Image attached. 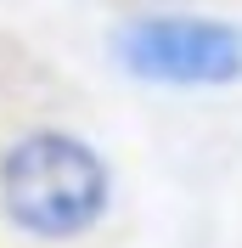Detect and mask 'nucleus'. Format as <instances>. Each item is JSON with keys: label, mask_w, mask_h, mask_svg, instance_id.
I'll list each match as a JSON object with an SVG mask.
<instances>
[{"label": "nucleus", "mask_w": 242, "mask_h": 248, "mask_svg": "<svg viewBox=\"0 0 242 248\" xmlns=\"http://www.w3.org/2000/svg\"><path fill=\"white\" fill-rule=\"evenodd\" d=\"M113 203L107 158L74 130H29L0 153V215L23 237L74 243Z\"/></svg>", "instance_id": "f257e3e1"}, {"label": "nucleus", "mask_w": 242, "mask_h": 248, "mask_svg": "<svg viewBox=\"0 0 242 248\" xmlns=\"http://www.w3.org/2000/svg\"><path fill=\"white\" fill-rule=\"evenodd\" d=\"M119 62L152 85H237L242 34L214 17H136L119 34Z\"/></svg>", "instance_id": "f03ea898"}]
</instances>
